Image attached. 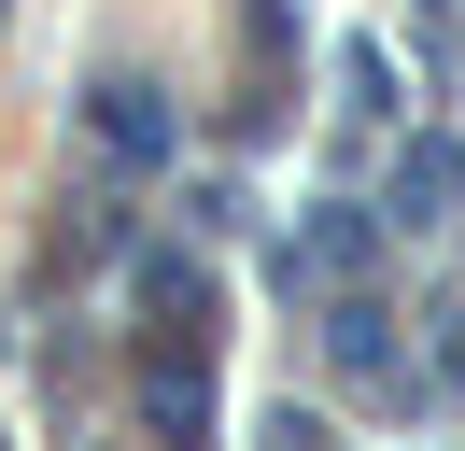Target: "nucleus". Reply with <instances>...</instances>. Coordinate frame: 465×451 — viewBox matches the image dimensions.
Listing matches in <instances>:
<instances>
[{
    "mask_svg": "<svg viewBox=\"0 0 465 451\" xmlns=\"http://www.w3.org/2000/svg\"><path fill=\"white\" fill-rule=\"evenodd\" d=\"M352 268H367V212H311L282 240V296H352Z\"/></svg>",
    "mask_w": 465,
    "mask_h": 451,
    "instance_id": "1",
    "label": "nucleus"
},
{
    "mask_svg": "<svg viewBox=\"0 0 465 451\" xmlns=\"http://www.w3.org/2000/svg\"><path fill=\"white\" fill-rule=\"evenodd\" d=\"M451 197H465V155L451 141H409L395 155V226H451Z\"/></svg>",
    "mask_w": 465,
    "mask_h": 451,
    "instance_id": "2",
    "label": "nucleus"
},
{
    "mask_svg": "<svg viewBox=\"0 0 465 451\" xmlns=\"http://www.w3.org/2000/svg\"><path fill=\"white\" fill-rule=\"evenodd\" d=\"M99 141H114L127 169H155V155H170V113H155V85H99Z\"/></svg>",
    "mask_w": 465,
    "mask_h": 451,
    "instance_id": "3",
    "label": "nucleus"
},
{
    "mask_svg": "<svg viewBox=\"0 0 465 451\" xmlns=\"http://www.w3.org/2000/svg\"><path fill=\"white\" fill-rule=\"evenodd\" d=\"M142 409L170 423V437H198V409H212V381H198V353H155V366H142Z\"/></svg>",
    "mask_w": 465,
    "mask_h": 451,
    "instance_id": "4",
    "label": "nucleus"
},
{
    "mask_svg": "<svg viewBox=\"0 0 465 451\" xmlns=\"http://www.w3.org/2000/svg\"><path fill=\"white\" fill-rule=\"evenodd\" d=\"M437 381L465 395V310H437Z\"/></svg>",
    "mask_w": 465,
    "mask_h": 451,
    "instance_id": "5",
    "label": "nucleus"
}]
</instances>
